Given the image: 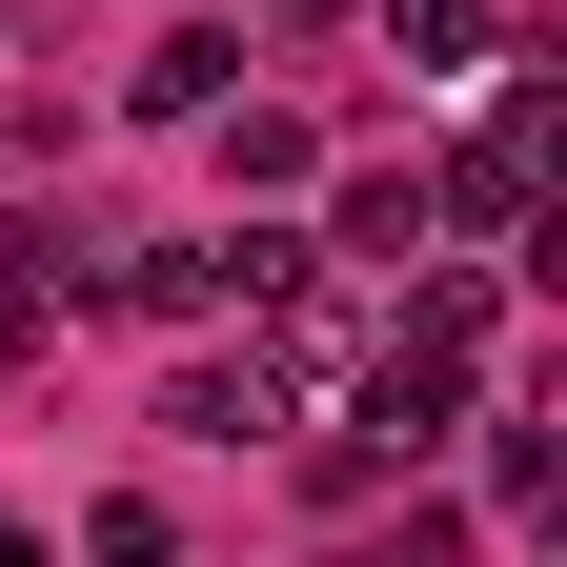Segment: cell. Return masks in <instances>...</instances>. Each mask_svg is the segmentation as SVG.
Wrapping results in <instances>:
<instances>
[{
  "mask_svg": "<svg viewBox=\"0 0 567 567\" xmlns=\"http://www.w3.org/2000/svg\"><path fill=\"white\" fill-rule=\"evenodd\" d=\"M527 203H547V82H527L507 122H486L446 183H425V224H466V244H527Z\"/></svg>",
  "mask_w": 567,
  "mask_h": 567,
  "instance_id": "cell-1",
  "label": "cell"
},
{
  "mask_svg": "<svg viewBox=\"0 0 567 567\" xmlns=\"http://www.w3.org/2000/svg\"><path fill=\"white\" fill-rule=\"evenodd\" d=\"M122 305H142V324H224V305H244V244H142Z\"/></svg>",
  "mask_w": 567,
  "mask_h": 567,
  "instance_id": "cell-2",
  "label": "cell"
},
{
  "mask_svg": "<svg viewBox=\"0 0 567 567\" xmlns=\"http://www.w3.org/2000/svg\"><path fill=\"white\" fill-rule=\"evenodd\" d=\"M405 244H425V163H365L324 203V264H405Z\"/></svg>",
  "mask_w": 567,
  "mask_h": 567,
  "instance_id": "cell-3",
  "label": "cell"
},
{
  "mask_svg": "<svg viewBox=\"0 0 567 567\" xmlns=\"http://www.w3.org/2000/svg\"><path fill=\"white\" fill-rule=\"evenodd\" d=\"M163 425H183V446H264V425H284L264 344H244V365H183V385H163Z\"/></svg>",
  "mask_w": 567,
  "mask_h": 567,
  "instance_id": "cell-4",
  "label": "cell"
},
{
  "mask_svg": "<svg viewBox=\"0 0 567 567\" xmlns=\"http://www.w3.org/2000/svg\"><path fill=\"white\" fill-rule=\"evenodd\" d=\"M224 82H244V41H224V21H183L163 61H142V122H224Z\"/></svg>",
  "mask_w": 567,
  "mask_h": 567,
  "instance_id": "cell-5",
  "label": "cell"
},
{
  "mask_svg": "<svg viewBox=\"0 0 567 567\" xmlns=\"http://www.w3.org/2000/svg\"><path fill=\"white\" fill-rule=\"evenodd\" d=\"M82 567H183V507H163V486H102V507H82Z\"/></svg>",
  "mask_w": 567,
  "mask_h": 567,
  "instance_id": "cell-6",
  "label": "cell"
},
{
  "mask_svg": "<svg viewBox=\"0 0 567 567\" xmlns=\"http://www.w3.org/2000/svg\"><path fill=\"white\" fill-rule=\"evenodd\" d=\"M385 344H405V365H486V284H425V305H405Z\"/></svg>",
  "mask_w": 567,
  "mask_h": 567,
  "instance_id": "cell-7",
  "label": "cell"
},
{
  "mask_svg": "<svg viewBox=\"0 0 567 567\" xmlns=\"http://www.w3.org/2000/svg\"><path fill=\"white\" fill-rule=\"evenodd\" d=\"M385 41L425 61V82H446V61H486V41H507V21H486V0H385Z\"/></svg>",
  "mask_w": 567,
  "mask_h": 567,
  "instance_id": "cell-8",
  "label": "cell"
},
{
  "mask_svg": "<svg viewBox=\"0 0 567 567\" xmlns=\"http://www.w3.org/2000/svg\"><path fill=\"white\" fill-rule=\"evenodd\" d=\"M41 344H61V264H41V244H0V365H41Z\"/></svg>",
  "mask_w": 567,
  "mask_h": 567,
  "instance_id": "cell-9",
  "label": "cell"
},
{
  "mask_svg": "<svg viewBox=\"0 0 567 567\" xmlns=\"http://www.w3.org/2000/svg\"><path fill=\"white\" fill-rule=\"evenodd\" d=\"M224 122H244V203H284V183H305V163H324V142H305V122H284V102H224Z\"/></svg>",
  "mask_w": 567,
  "mask_h": 567,
  "instance_id": "cell-10",
  "label": "cell"
}]
</instances>
